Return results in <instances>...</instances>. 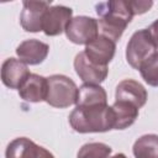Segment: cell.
<instances>
[{"label":"cell","mask_w":158,"mask_h":158,"mask_svg":"<svg viewBox=\"0 0 158 158\" xmlns=\"http://www.w3.org/2000/svg\"><path fill=\"white\" fill-rule=\"evenodd\" d=\"M99 16V32L114 42L118 41L131 22L133 15L130 0H115L100 2L95 6Z\"/></svg>","instance_id":"1"},{"label":"cell","mask_w":158,"mask_h":158,"mask_svg":"<svg viewBox=\"0 0 158 158\" xmlns=\"http://www.w3.org/2000/svg\"><path fill=\"white\" fill-rule=\"evenodd\" d=\"M69 123L75 132H107L115 127V115L109 105H77L69 115Z\"/></svg>","instance_id":"2"},{"label":"cell","mask_w":158,"mask_h":158,"mask_svg":"<svg viewBox=\"0 0 158 158\" xmlns=\"http://www.w3.org/2000/svg\"><path fill=\"white\" fill-rule=\"evenodd\" d=\"M48 93L46 102L53 107L65 109L77 104L79 89L77 84L68 77L54 74L47 78Z\"/></svg>","instance_id":"3"},{"label":"cell","mask_w":158,"mask_h":158,"mask_svg":"<svg viewBox=\"0 0 158 158\" xmlns=\"http://www.w3.org/2000/svg\"><path fill=\"white\" fill-rule=\"evenodd\" d=\"M158 46L152 38L148 28L136 31L126 47V60L133 69H139L143 62L157 52Z\"/></svg>","instance_id":"4"},{"label":"cell","mask_w":158,"mask_h":158,"mask_svg":"<svg viewBox=\"0 0 158 158\" xmlns=\"http://www.w3.org/2000/svg\"><path fill=\"white\" fill-rule=\"evenodd\" d=\"M65 35L70 42L86 46L100 35L98 20L89 16H75L68 23Z\"/></svg>","instance_id":"5"},{"label":"cell","mask_w":158,"mask_h":158,"mask_svg":"<svg viewBox=\"0 0 158 158\" xmlns=\"http://www.w3.org/2000/svg\"><path fill=\"white\" fill-rule=\"evenodd\" d=\"M73 15V10L70 7L63 5H54L51 6L42 21V31L47 36H58L62 32H65V28Z\"/></svg>","instance_id":"6"},{"label":"cell","mask_w":158,"mask_h":158,"mask_svg":"<svg viewBox=\"0 0 158 158\" xmlns=\"http://www.w3.org/2000/svg\"><path fill=\"white\" fill-rule=\"evenodd\" d=\"M5 158H56L44 147L38 146L27 137L12 139L5 151Z\"/></svg>","instance_id":"7"},{"label":"cell","mask_w":158,"mask_h":158,"mask_svg":"<svg viewBox=\"0 0 158 158\" xmlns=\"http://www.w3.org/2000/svg\"><path fill=\"white\" fill-rule=\"evenodd\" d=\"M51 7V1H23L20 15V23L27 32L42 31V21L46 11Z\"/></svg>","instance_id":"8"},{"label":"cell","mask_w":158,"mask_h":158,"mask_svg":"<svg viewBox=\"0 0 158 158\" xmlns=\"http://www.w3.org/2000/svg\"><path fill=\"white\" fill-rule=\"evenodd\" d=\"M115 51L116 42L110 40L109 37L99 35L94 41L85 46L84 53L93 63L101 67H107V64L112 60L115 56Z\"/></svg>","instance_id":"9"},{"label":"cell","mask_w":158,"mask_h":158,"mask_svg":"<svg viewBox=\"0 0 158 158\" xmlns=\"http://www.w3.org/2000/svg\"><path fill=\"white\" fill-rule=\"evenodd\" d=\"M74 69L78 77L84 81V84H100L102 83L107 74V67H101L88 59L84 51L79 52L74 58Z\"/></svg>","instance_id":"10"},{"label":"cell","mask_w":158,"mask_h":158,"mask_svg":"<svg viewBox=\"0 0 158 158\" xmlns=\"http://www.w3.org/2000/svg\"><path fill=\"white\" fill-rule=\"evenodd\" d=\"M31 75L27 64L16 58H7L1 67V81L10 89H20Z\"/></svg>","instance_id":"11"},{"label":"cell","mask_w":158,"mask_h":158,"mask_svg":"<svg viewBox=\"0 0 158 158\" xmlns=\"http://www.w3.org/2000/svg\"><path fill=\"white\" fill-rule=\"evenodd\" d=\"M147 90L144 86L133 79H125L120 81L115 90V99L117 101H127L138 109L147 102Z\"/></svg>","instance_id":"12"},{"label":"cell","mask_w":158,"mask_h":158,"mask_svg":"<svg viewBox=\"0 0 158 158\" xmlns=\"http://www.w3.org/2000/svg\"><path fill=\"white\" fill-rule=\"evenodd\" d=\"M49 52V46L40 40L31 38L21 42L16 47V54L26 64L37 65L42 63Z\"/></svg>","instance_id":"13"},{"label":"cell","mask_w":158,"mask_h":158,"mask_svg":"<svg viewBox=\"0 0 158 158\" xmlns=\"http://www.w3.org/2000/svg\"><path fill=\"white\" fill-rule=\"evenodd\" d=\"M48 93V80L47 78L31 74L23 85L19 89V95L22 100L28 102H41L46 101Z\"/></svg>","instance_id":"14"},{"label":"cell","mask_w":158,"mask_h":158,"mask_svg":"<svg viewBox=\"0 0 158 158\" xmlns=\"http://www.w3.org/2000/svg\"><path fill=\"white\" fill-rule=\"evenodd\" d=\"M111 107L115 115L114 130H125L131 125H133L138 117V107L131 102L115 100Z\"/></svg>","instance_id":"15"},{"label":"cell","mask_w":158,"mask_h":158,"mask_svg":"<svg viewBox=\"0 0 158 158\" xmlns=\"http://www.w3.org/2000/svg\"><path fill=\"white\" fill-rule=\"evenodd\" d=\"M77 105H107V94L98 84H83L79 88Z\"/></svg>","instance_id":"16"},{"label":"cell","mask_w":158,"mask_h":158,"mask_svg":"<svg viewBox=\"0 0 158 158\" xmlns=\"http://www.w3.org/2000/svg\"><path fill=\"white\" fill-rule=\"evenodd\" d=\"M135 158H158V136L149 133L136 139L132 147Z\"/></svg>","instance_id":"17"},{"label":"cell","mask_w":158,"mask_h":158,"mask_svg":"<svg viewBox=\"0 0 158 158\" xmlns=\"http://www.w3.org/2000/svg\"><path fill=\"white\" fill-rule=\"evenodd\" d=\"M112 149L109 144L102 142H90L80 147L77 158H109Z\"/></svg>","instance_id":"18"},{"label":"cell","mask_w":158,"mask_h":158,"mask_svg":"<svg viewBox=\"0 0 158 158\" xmlns=\"http://www.w3.org/2000/svg\"><path fill=\"white\" fill-rule=\"evenodd\" d=\"M138 70L148 85L158 86V52L143 62Z\"/></svg>","instance_id":"19"},{"label":"cell","mask_w":158,"mask_h":158,"mask_svg":"<svg viewBox=\"0 0 158 158\" xmlns=\"http://www.w3.org/2000/svg\"><path fill=\"white\" fill-rule=\"evenodd\" d=\"M131 2V7L133 11V15H142L147 11H149V9L153 5V1H143V0H130Z\"/></svg>","instance_id":"20"},{"label":"cell","mask_w":158,"mask_h":158,"mask_svg":"<svg viewBox=\"0 0 158 158\" xmlns=\"http://www.w3.org/2000/svg\"><path fill=\"white\" fill-rule=\"evenodd\" d=\"M148 31H149V33H151L152 38L154 40L156 44L158 46V19H157L154 22H152V23H151V26H149Z\"/></svg>","instance_id":"21"},{"label":"cell","mask_w":158,"mask_h":158,"mask_svg":"<svg viewBox=\"0 0 158 158\" xmlns=\"http://www.w3.org/2000/svg\"><path fill=\"white\" fill-rule=\"evenodd\" d=\"M110 158H127L123 153H117V154H115V156H112V157H110Z\"/></svg>","instance_id":"22"}]
</instances>
